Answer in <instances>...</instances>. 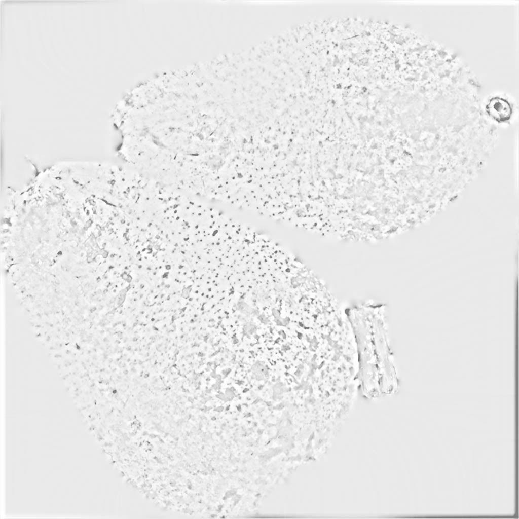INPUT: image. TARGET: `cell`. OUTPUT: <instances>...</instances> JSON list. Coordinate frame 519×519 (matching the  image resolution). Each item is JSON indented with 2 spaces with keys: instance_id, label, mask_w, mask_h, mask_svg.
Instances as JSON below:
<instances>
[{
  "instance_id": "cell-1",
  "label": "cell",
  "mask_w": 519,
  "mask_h": 519,
  "mask_svg": "<svg viewBox=\"0 0 519 519\" xmlns=\"http://www.w3.org/2000/svg\"><path fill=\"white\" fill-rule=\"evenodd\" d=\"M488 114L498 121L508 120L511 114V108L509 102L500 97L493 98L486 106Z\"/></svg>"
}]
</instances>
